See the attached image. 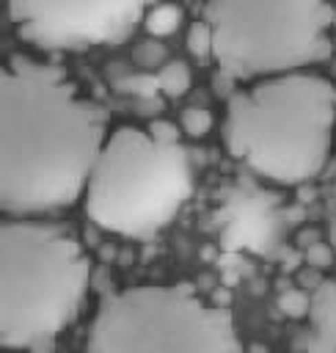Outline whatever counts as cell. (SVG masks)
<instances>
[{
    "mask_svg": "<svg viewBox=\"0 0 336 353\" xmlns=\"http://www.w3.org/2000/svg\"><path fill=\"white\" fill-rule=\"evenodd\" d=\"M107 141V110L66 69L11 55L0 72V207L28 218L74 204Z\"/></svg>",
    "mask_w": 336,
    "mask_h": 353,
    "instance_id": "obj_1",
    "label": "cell"
},
{
    "mask_svg": "<svg viewBox=\"0 0 336 353\" xmlns=\"http://www.w3.org/2000/svg\"><path fill=\"white\" fill-rule=\"evenodd\" d=\"M336 88L308 72L262 77L226 102L223 146L253 174L275 185L314 179L333 143Z\"/></svg>",
    "mask_w": 336,
    "mask_h": 353,
    "instance_id": "obj_2",
    "label": "cell"
},
{
    "mask_svg": "<svg viewBox=\"0 0 336 353\" xmlns=\"http://www.w3.org/2000/svg\"><path fill=\"white\" fill-rule=\"evenodd\" d=\"M91 262L61 223L14 218L0 226V345L44 347L80 312Z\"/></svg>",
    "mask_w": 336,
    "mask_h": 353,
    "instance_id": "obj_3",
    "label": "cell"
},
{
    "mask_svg": "<svg viewBox=\"0 0 336 353\" xmlns=\"http://www.w3.org/2000/svg\"><path fill=\"white\" fill-rule=\"evenodd\" d=\"M193 171L185 146L140 127L107 135L85 185V215L99 229L124 237H151L190 199Z\"/></svg>",
    "mask_w": 336,
    "mask_h": 353,
    "instance_id": "obj_4",
    "label": "cell"
},
{
    "mask_svg": "<svg viewBox=\"0 0 336 353\" xmlns=\"http://www.w3.org/2000/svg\"><path fill=\"white\" fill-rule=\"evenodd\" d=\"M328 0H207L212 58L226 80H262L322 63L333 52Z\"/></svg>",
    "mask_w": 336,
    "mask_h": 353,
    "instance_id": "obj_5",
    "label": "cell"
},
{
    "mask_svg": "<svg viewBox=\"0 0 336 353\" xmlns=\"http://www.w3.org/2000/svg\"><path fill=\"white\" fill-rule=\"evenodd\" d=\"M91 353H242L234 320L190 284L107 292L88 331Z\"/></svg>",
    "mask_w": 336,
    "mask_h": 353,
    "instance_id": "obj_6",
    "label": "cell"
},
{
    "mask_svg": "<svg viewBox=\"0 0 336 353\" xmlns=\"http://www.w3.org/2000/svg\"><path fill=\"white\" fill-rule=\"evenodd\" d=\"M146 0H6L17 36L41 50H88L124 39Z\"/></svg>",
    "mask_w": 336,
    "mask_h": 353,
    "instance_id": "obj_7",
    "label": "cell"
},
{
    "mask_svg": "<svg viewBox=\"0 0 336 353\" xmlns=\"http://www.w3.org/2000/svg\"><path fill=\"white\" fill-rule=\"evenodd\" d=\"M270 237V212L267 201L242 196L229 207L226 229H223V245L237 251V248H262L264 240Z\"/></svg>",
    "mask_w": 336,
    "mask_h": 353,
    "instance_id": "obj_8",
    "label": "cell"
},
{
    "mask_svg": "<svg viewBox=\"0 0 336 353\" xmlns=\"http://www.w3.org/2000/svg\"><path fill=\"white\" fill-rule=\"evenodd\" d=\"M306 353H336V279H328L311 295Z\"/></svg>",
    "mask_w": 336,
    "mask_h": 353,
    "instance_id": "obj_9",
    "label": "cell"
},
{
    "mask_svg": "<svg viewBox=\"0 0 336 353\" xmlns=\"http://www.w3.org/2000/svg\"><path fill=\"white\" fill-rule=\"evenodd\" d=\"M179 25H182V11L176 6H171V3H160L143 17V28L154 39H165V36L176 33Z\"/></svg>",
    "mask_w": 336,
    "mask_h": 353,
    "instance_id": "obj_10",
    "label": "cell"
},
{
    "mask_svg": "<svg viewBox=\"0 0 336 353\" xmlns=\"http://www.w3.org/2000/svg\"><path fill=\"white\" fill-rule=\"evenodd\" d=\"M157 83H160V91L171 99L187 94L190 83H193V74H190V66L182 63V61H171L165 63L160 72H157Z\"/></svg>",
    "mask_w": 336,
    "mask_h": 353,
    "instance_id": "obj_11",
    "label": "cell"
},
{
    "mask_svg": "<svg viewBox=\"0 0 336 353\" xmlns=\"http://www.w3.org/2000/svg\"><path fill=\"white\" fill-rule=\"evenodd\" d=\"M187 50L196 58L212 55V28L204 19H198V22L190 25V30H187Z\"/></svg>",
    "mask_w": 336,
    "mask_h": 353,
    "instance_id": "obj_12",
    "label": "cell"
},
{
    "mask_svg": "<svg viewBox=\"0 0 336 353\" xmlns=\"http://www.w3.org/2000/svg\"><path fill=\"white\" fill-rule=\"evenodd\" d=\"M116 88L124 91V94H135V97H151L154 91H160V83H157V74H143V72H138V74L121 77V80L116 83Z\"/></svg>",
    "mask_w": 336,
    "mask_h": 353,
    "instance_id": "obj_13",
    "label": "cell"
},
{
    "mask_svg": "<svg viewBox=\"0 0 336 353\" xmlns=\"http://www.w3.org/2000/svg\"><path fill=\"white\" fill-rule=\"evenodd\" d=\"M278 309H281L286 317L300 320V317H308L311 298H308L306 292H300V290H286V292H281V298H278Z\"/></svg>",
    "mask_w": 336,
    "mask_h": 353,
    "instance_id": "obj_14",
    "label": "cell"
},
{
    "mask_svg": "<svg viewBox=\"0 0 336 353\" xmlns=\"http://www.w3.org/2000/svg\"><path fill=\"white\" fill-rule=\"evenodd\" d=\"M182 127H185L187 135L201 138V135H207L209 127H212V113L204 110V108H185V110H182Z\"/></svg>",
    "mask_w": 336,
    "mask_h": 353,
    "instance_id": "obj_15",
    "label": "cell"
},
{
    "mask_svg": "<svg viewBox=\"0 0 336 353\" xmlns=\"http://www.w3.org/2000/svg\"><path fill=\"white\" fill-rule=\"evenodd\" d=\"M162 58H165V47L157 44L154 36L135 47V63H140V66H160Z\"/></svg>",
    "mask_w": 336,
    "mask_h": 353,
    "instance_id": "obj_16",
    "label": "cell"
},
{
    "mask_svg": "<svg viewBox=\"0 0 336 353\" xmlns=\"http://www.w3.org/2000/svg\"><path fill=\"white\" fill-rule=\"evenodd\" d=\"M306 259H308V265H314V268H328V265L333 262V248L325 245V243H311V245L306 248Z\"/></svg>",
    "mask_w": 336,
    "mask_h": 353,
    "instance_id": "obj_17",
    "label": "cell"
},
{
    "mask_svg": "<svg viewBox=\"0 0 336 353\" xmlns=\"http://www.w3.org/2000/svg\"><path fill=\"white\" fill-rule=\"evenodd\" d=\"M149 132H151L154 138H160V141H168V143H176V141H179V130H176L171 121H162V119L151 121V124H149Z\"/></svg>",
    "mask_w": 336,
    "mask_h": 353,
    "instance_id": "obj_18",
    "label": "cell"
},
{
    "mask_svg": "<svg viewBox=\"0 0 336 353\" xmlns=\"http://www.w3.org/2000/svg\"><path fill=\"white\" fill-rule=\"evenodd\" d=\"M328 237H330V245L336 248V185H333V193H330V212H328Z\"/></svg>",
    "mask_w": 336,
    "mask_h": 353,
    "instance_id": "obj_19",
    "label": "cell"
},
{
    "mask_svg": "<svg viewBox=\"0 0 336 353\" xmlns=\"http://www.w3.org/2000/svg\"><path fill=\"white\" fill-rule=\"evenodd\" d=\"M333 28H336V17H333Z\"/></svg>",
    "mask_w": 336,
    "mask_h": 353,
    "instance_id": "obj_20",
    "label": "cell"
}]
</instances>
